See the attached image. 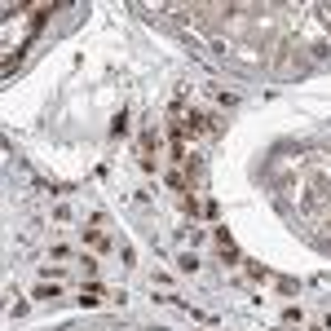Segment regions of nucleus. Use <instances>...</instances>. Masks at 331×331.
<instances>
[{
	"label": "nucleus",
	"mask_w": 331,
	"mask_h": 331,
	"mask_svg": "<svg viewBox=\"0 0 331 331\" xmlns=\"http://www.w3.org/2000/svg\"><path fill=\"white\" fill-rule=\"evenodd\" d=\"M102 296H106V291H102V287H84V291H80V300H88V305H98Z\"/></svg>",
	"instance_id": "f257e3e1"
}]
</instances>
